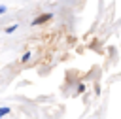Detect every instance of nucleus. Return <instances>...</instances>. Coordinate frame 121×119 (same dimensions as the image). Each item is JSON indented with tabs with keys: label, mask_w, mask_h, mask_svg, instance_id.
<instances>
[{
	"label": "nucleus",
	"mask_w": 121,
	"mask_h": 119,
	"mask_svg": "<svg viewBox=\"0 0 121 119\" xmlns=\"http://www.w3.org/2000/svg\"><path fill=\"white\" fill-rule=\"evenodd\" d=\"M51 17H53V13H40L38 17H34L32 21H30V25L32 26H38V25H43V23H47V21H51Z\"/></svg>",
	"instance_id": "obj_1"
},
{
	"label": "nucleus",
	"mask_w": 121,
	"mask_h": 119,
	"mask_svg": "<svg viewBox=\"0 0 121 119\" xmlns=\"http://www.w3.org/2000/svg\"><path fill=\"white\" fill-rule=\"evenodd\" d=\"M17 28H19V25H17V23H13V25H9V26H8V28H6L4 32H6V34H13V32L17 30Z\"/></svg>",
	"instance_id": "obj_2"
},
{
	"label": "nucleus",
	"mask_w": 121,
	"mask_h": 119,
	"mask_svg": "<svg viewBox=\"0 0 121 119\" xmlns=\"http://www.w3.org/2000/svg\"><path fill=\"white\" fill-rule=\"evenodd\" d=\"M30 57H32V53H30V51H25V53H23V57H21V62H23V64H25V62H28V60H30Z\"/></svg>",
	"instance_id": "obj_3"
},
{
	"label": "nucleus",
	"mask_w": 121,
	"mask_h": 119,
	"mask_svg": "<svg viewBox=\"0 0 121 119\" xmlns=\"http://www.w3.org/2000/svg\"><path fill=\"white\" fill-rule=\"evenodd\" d=\"M9 111H11V108H0V119H2V117H6Z\"/></svg>",
	"instance_id": "obj_4"
},
{
	"label": "nucleus",
	"mask_w": 121,
	"mask_h": 119,
	"mask_svg": "<svg viewBox=\"0 0 121 119\" xmlns=\"http://www.w3.org/2000/svg\"><path fill=\"white\" fill-rule=\"evenodd\" d=\"M83 91H85V85H83V83H79V85H78V94H79V93H83Z\"/></svg>",
	"instance_id": "obj_5"
},
{
	"label": "nucleus",
	"mask_w": 121,
	"mask_h": 119,
	"mask_svg": "<svg viewBox=\"0 0 121 119\" xmlns=\"http://www.w3.org/2000/svg\"><path fill=\"white\" fill-rule=\"evenodd\" d=\"M6 13V6H0V15H4Z\"/></svg>",
	"instance_id": "obj_6"
}]
</instances>
